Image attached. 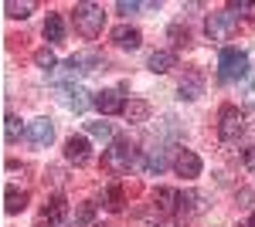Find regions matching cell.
Listing matches in <instances>:
<instances>
[{"label":"cell","mask_w":255,"mask_h":227,"mask_svg":"<svg viewBox=\"0 0 255 227\" xmlns=\"http://www.w3.org/2000/svg\"><path fill=\"white\" fill-rule=\"evenodd\" d=\"M245 75H249V55L242 48H225L218 58V78L225 85H232V81H242Z\"/></svg>","instance_id":"1"},{"label":"cell","mask_w":255,"mask_h":227,"mask_svg":"<svg viewBox=\"0 0 255 227\" xmlns=\"http://www.w3.org/2000/svg\"><path fill=\"white\" fill-rule=\"evenodd\" d=\"M102 24H106V10L99 7V3H75V31H79L82 38H99L102 34Z\"/></svg>","instance_id":"2"},{"label":"cell","mask_w":255,"mask_h":227,"mask_svg":"<svg viewBox=\"0 0 255 227\" xmlns=\"http://www.w3.org/2000/svg\"><path fill=\"white\" fill-rule=\"evenodd\" d=\"M133 163H136V146L129 139H113V146L102 152V166L109 173H129Z\"/></svg>","instance_id":"3"},{"label":"cell","mask_w":255,"mask_h":227,"mask_svg":"<svg viewBox=\"0 0 255 227\" xmlns=\"http://www.w3.org/2000/svg\"><path fill=\"white\" fill-rule=\"evenodd\" d=\"M242 133H245V112L238 105H221V112H218V136L225 143H235Z\"/></svg>","instance_id":"4"},{"label":"cell","mask_w":255,"mask_h":227,"mask_svg":"<svg viewBox=\"0 0 255 227\" xmlns=\"http://www.w3.org/2000/svg\"><path fill=\"white\" fill-rule=\"evenodd\" d=\"M92 105H96L102 115H123L126 112V98L119 88H102V92L92 95Z\"/></svg>","instance_id":"5"},{"label":"cell","mask_w":255,"mask_h":227,"mask_svg":"<svg viewBox=\"0 0 255 227\" xmlns=\"http://www.w3.org/2000/svg\"><path fill=\"white\" fill-rule=\"evenodd\" d=\"M204 31H208V38H211V41H228V38H232V31H235V14H232V10L211 14L208 24H204Z\"/></svg>","instance_id":"6"},{"label":"cell","mask_w":255,"mask_h":227,"mask_svg":"<svg viewBox=\"0 0 255 227\" xmlns=\"http://www.w3.org/2000/svg\"><path fill=\"white\" fill-rule=\"evenodd\" d=\"M201 170H204V163H201V156H197L194 150H180V152H177V159H174V173H177V176H184V180H197Z\"/></svg>","instance_id":"7"},{"label":"cell","mask_w":255,"mask_h":227,"mask_svg":"<svg viewBox=\"0 0 255 227\" xmlns=\"http://www.w3.org/2000/svg\"><path fill=\"white\" fill-rule=\"evenodd\" d=\"M65 159L75 163V166H89V163H92V146H89V139H85V136H72V139L65 143Z\"/></svg>","instance_id":"8"},{"label":"cell","mask_w":255,"mask_h":227,"mask_svg":"<svg viewBox=\"0 0 255 227\" xmlns=\"http://www.w3.org/2000/svg\"><path fill=\"white\" fill-rule=\"evenodd\" d=\"M27 139H31L38 150H44V146L55 139V126H51L48 119H34V122H27Z\"/></svg>","instance_id":"9"},{"label":"cell","mask_w":255,"mask_h":227,"mask_svg":"<svg viewBox=\"0 0 255 227\" xmlns=\"http://www.w3.org/2000/svg\"><path fill=\"white\" fill-rule=\"evenodd\" d=\"M61 95H65L61 102H65L72 112H85V109H89V102H92L89 92H85L82 85H61Z\"/></svg>","instance_id":"10"},{"label":"cell","mask_w":255,"mask_h":227,"mask_svg":"<svg viewBox=\"0 0 255 227\" xmlns=\"http://www.w3.org/2000/svg\"><path fill=\"white\" fill-rule=\"evenodd\" d=\"M113 44L126 48V51H136L139 44H143V34H139L136 27H129V24H119L116 31H113Z\"/></svg>","instance_id":"11"},{"label":"cell","mask_w":255,"mask_h":227,"mask_svg":"<svg viewBox=\"0 0 255 227\" xmlns=\"http://www.w3.org/2000/svg\"><path fill=\"white\" fill-rule=\"evenodd\" d=\"M153 207H157L160 214H177V207H180V193L170 190V187L153 190Z\"/></svg>","instance_id":"12"},{"label":"cell","mask_w":255,"mask_h":227,"mask_svg":"<svg viewBox=\"0 0 255 227\" xmlns=\"http://www.w3.org/2000/svg\"><path fill=\"white\" fill-rule=\"evenodd\" d=\"M41 217H44V221H51V224H61V221L68 217V200H65L61 193H55V197H51V200L44 204Z\"/></svg>","instance_id":"13"},{"label":"cell","mask_w":255,"mask_h":227,"mask_svg":"<svg viewBox=\"0 0 255 227\" xmlns=\"http://www.w3.org/2000/svg\"><path fill=\"white\" fill-rule=\"evenodd\" d=\"M27 200H31L27 190H17V187L3 190V210H7V214H20V210L27 207Z\"/></svg>","instance_id":"14"},{"label":"cell","mask_w":255,"mask_h":227,"mask_svg":"<svg viewBox=\"0 0 255 227\" xmlns=\"http://www.w3.org/2000/svg\"><path fill=\"white\" fill-rule=\"evenodd\" d=\"M146 65H150V72H153V75H167V72L177 65V58H174V51H153Z\"/></svg>","instance_id":"15"},{"label":"cell","mask_w":255,"mask_h":227,"mask_svg":"<svg viewBox=\"0 0 255 227\" xmlns=\"http://www.w3.org/2000/svg\"><path fill=\"white\" fill-rule=\"evenodd\" d=\"M123 200H126V193H123V183H109V187L102 190V207L106 210H123Z\"/></svg>","instance_id":"16"},{"label":"cell","mask_w":255,"mask_h":227,"mask_svg":"<svg viewBox=\"0 0 255 227\" xmlns=\"http://www.w3.org/2000/svg\"><path fill=\"white\" fill-rule=\"evenodd\" d=\"M34 7H38L34 0H7V3H3V14L14 17V20H24V17H31Z\"/></svg>","instance_id":"17"},{"label":"cell","mask_w":255,"mask_h":227,"mask_svg":"<svg viewBox=\"0 0 255 227\" xmlns=\"http://www.w3.org/2000/svg\"><path fill=\"white\" fill-rule=\"evenodd\" d=\"M61 38H65V20H61V14H48V20H44V41L48 44H58Z\"/></svg>","instance_id":"18"},{"label":"cell","mask_w":255,"mask_h":227,"mask_svg":"<svg viewBox=\"0 0 255 227\" xmlns=\"http://www.w3.org/2000/svg\"><path fill=\"white\" fill-rule=\"evenodd\" d=\"M68 61H72V65L79 68L82 75H85V72H96V68H102V65H106V61H102L96 51H82V55H72Z\"/></svg>","instance_id":"19"},{"label":"cell","mask_w":255,"mask_h":227,"mask_svg":"<svg viewBox=\"0 0 255 227\" xmlns=\"http://www.w3.org/2000/svg\"><path fill=\"white\" fill-rule=\"evenodd\" d=\"M177 92H180V98L194 102V98H201V92H204V81H201V75H187L177 85Z\"/></svg>","instance_id":"20"},{"label":"cell","mask_w":255,"mask_h":227,"mask_svg":"<svg viewBox=\"0 0 255 227\" xmlns=\"http://www.w3.org/2000/svg\"><path fill=\"white\" fill-rule=\"evenodd\" d=\"M201 210H204V197L201 193H180V207H177L180 217H191V214H201Z\"/></svg>","instance_id":"21"},{"label":"cell","mask_w":255,"mask_h":227,"mask_svg":"<svg viewBox=\"0 0 255 227\" xmlns=\"http://www.w3.org/2000/svg\"><path fill=\"white\" fill-rule=\"evenodd\" d=\"M126 122H146L150 119V102H143V98H133V102H126Z\"/></svg>","instance_id":"22"},{"label":"cell","mask_w":255,"mask_h":227,"mask_svg":"<svg viewBox=\"0 0 255 227\" xmlns=\"http://www.w3.org/2000/svg\"><path fill=\"white\" fill-rule=\"evenodd\" d=\"M143 170L150 173V176H160V173L167 170V156H163V150H150L146 156H143Z\"/></svg>","instance_id":"23"},{"label":"cell","mask_w":255,"mask_h":227,"mask_svg":"<svg viewBox=\"0 0 255 227\" xmlns=\"http://www.w3.org/2000/svg\"><path fill=\"white\" fill-rule=\"evenodd\" d=\"M20 136H24L20 119L14 112H7V115H3V139H7V143H20Z\"/></svg>","instance_id":"24"},{"label":"cell","mask_w":255,"mask_h":227,"mask_svg":"<svg viewBox=\"0 0 255 227\" xmlns=\"http://www.w3.org/2000/svg\"><path fill=\"white\" fill-rule=\"evenodd\" d=\"M34 65H38V68H44V72H55L58 58H55V51H51V48H38V51H34Z\"/></svg>","instance_id":"25"},{"label":"cell","mask_w":255,"mask_h":227,"mask_svg":"<svg viewBox=\"0 0 255 227\" xmlns=\"http://www.w3.org/2000/svg\"><path fill=\"white\" fill-rule=\"evenodd\" d=\"M119 14H136V10H160V3H136V0H119Z\"/></svg>","instance_id":"26"},{"label":"cell","mask_w":255,"mask_h":227,"mask_svg":"<svg viewBox=\"0 0 255 227\" xmlns=\"http://www.w3.org/2000/svg\"><path fill=\"white\" fill-rule=\"evenodd\" d=\"M92 221H96V204H82L75 210V227H92Z\"/></svg>","instance_id":"27"},{"label":"cell","mask_w":255,"mask_h":227,"mask_svg":"<svg viewBox=\"0 0 255 227\" xmlns=\"http://www.w3.org/2000/svg\"><path fill=\"white\" fill-rule=\"evenodd\" d=\"M89 136H96V139H102V143L116 139V133H113V126H109V122H89Z\"/></svg>","instance_id":"28"},{"label":"cell","mask_w":255,"mask_h":227,"mask_svg":"<svg viewBox=\"0 0 255 227\" xmlns=\"http://www.w3.org/2000/svg\"><path fill=\"white\" fill-rule=\"evenodd\" d=\"M170 38H174V44L177 48H187V44H191V38H187V31H184V27H170Z\"/></svg>","instance_id":"29"},{"label":"cell","mask_w":255,"mask_h":227,"mask_svg":"<svg viewBox=\"0 0 255 227\" xmlns=\"http://www.w3.org/2000/svg\"><path fill=\"white\" fill-rule=\"evenodd\" d=\"M228 10H232V14H255V3H238V0H232Z\"/></svg>","instance_id":"30"},{"label":"cell","mask_w":255,"mask_h":227,"mask_svg":"<svg viewBox=\"0 0 255 227\" xmlns=\"http://www.w3.org/2000/svg\"><path fill=\"white\" fill-rule=\"evenodd\" d=\"M245 166L255 173V146H249V150H245Z\"/></svg>","instance_id":"31"},{"label":"cell","mask_w":255,"mask_h":227,"mask_svg":"<svg viewBox=\"0 0 255 227\" xmlns=\"http://www.w3.org/2000/svg\"><path fill=\"white\" fill-rule=\"evenodd\" d=\"M249 227H255V214H252V217H249Z\"/></svg>","instance_id":"32"},{"label":"cell","mask_w":255,"mask_h":227,"mask_svg":"<svg viewBox=\"0 0 255 227\" xmlns=\"http://www.w3.org/2000/svg\"><path fill=\"white\" fill-rule=\"evenodd\" d=\"M160 227H163V224H160Z\"/></svg>","instance_id":"33"}]
</instances>
